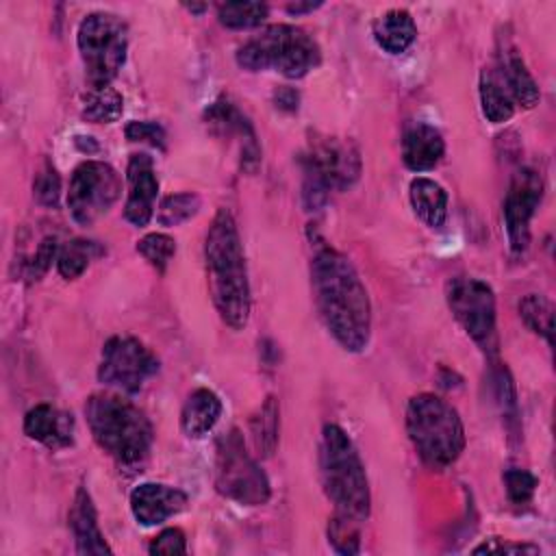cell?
<instances>
[{
  "label": "cell",
  "mask_w": 556,
  "mask_h": 556,
  "mask_svg": "<svg viewBox=\"0 0 556 556\" xmlns=\"http://www.w3.org/2000/svg\"><path fill=\"white\" fill-rule=\"evenodd\" d=\"M311 278L330 334L348 352H363L371 334V302L350 258L321 241L313 252Z\"/></svg>",
  "instance_id": "cell-1"
},
{
  "label": "cell",
  "mask_w": 556,
  "mask_h": 556,
  "mask_svg": "<svg viewBox=\"0 0 556 556\" xmlns=\"http://www.w3.org/2000/svg\"><path fill=\"white\" fill-rule=\"evenodd\" d=\"M204 265L211 300L226 326L241 330L250 317V282L237 222L219 208L204 239Z\"/></svg>",
  "instance_id": "cell-2"
},
{
  "label": "cell",
  "mask_w": 556,
  "mask_h": 556,
  "mask_svg": "<svg viewBox=\"0 0 556 556\" xmlns=\"http://www.w3.org/2000/svg\"><path fill=\"white\" fill-rule=\"evenodd\" d=\"M85 417L96 443L122 467H141L152 450L150 419L130 400L115 393H93L85 402Z\"/></svg>",
  "instance_id": "cell-3"
},
{
  "label": "cell",
  "mask_w": 556,
  "mask_h": 556,
  "mask_svg": "<svg viewBox=\"0 0 556 556\" xmlns=\"http://www.w3.org/2000/svg\"><path fill=\"white\" fill-rule=\"evenodd\" d=\"M319 473L321 484L334 513L365 521L371 508V493L365 465L348 437L337 424H326L319 445Z\"/></svg>",
  "instance_id": "cell-4"
},
{
  "label": "cell",
  "mask_w": 556,
  "mask_h": 556,
  "mask_svg": "<svg viewBox=\"0 0 556 556\" xmlns=\"http://www.w3.org/2000/svg\"><path fill=\"white\" fill-rule=\"evenodd\" d=\"M406 430L419 458L445 469L465 450V428L456 408L434 393H417L406 406Z\"/></svg>",
  "instance_id": "cell-5"
},
{
  "label": "cell",
  "mask_w": 556,
  "mask_h": 556,
  "mask_svg": "<svg viewBox=\"0 0 556 556\" xmlns=\"http://www.w3.org/2000/svg\"><path fill=\"white\" fill-rule=\"evenodd\" d=\"M306 211L321 208L332 191L352 187L361 176V152L352 139L313 132L300 156Z\"/></svg>",
  "instance_id": "cell-6"
},
{
  "label": "cell",
  "mask_w": 556,
  "mask_h": 556,
  "mask_svg": "<svg viewBox=\"0 0 556 556\" xmlns=\"http://www.w3.org/2000/svg\"><path fill=\"white\" fill-rule=\"evenodd\" d=\"M317 41L300 26L274 24L237 50V63L250 72L274 70L287 78H302L319 65Z\"/></svg>",
  "instance_id": "cell-7"
},
{
  "label": "cell",
  "mask_w": 556,
  "mask_h": 556,
  "mask_svg": "<svg viewBox=\"0 0 556 556\" xmlns=\"http://www.w3.org/2000/svg\"><path fill=\"white\" fill-rule=\"evenodd\" d=\"M78 50L85 65L89 87H106L126 61L128 28L104 11L89 13L78 26Z\"/></svg>",
  "instance_id": "cell-8"
},
{
  "label": "cell",
  "mask_w": 556,
  "mask_h": 556,
  "mask_svg": "<svg viewBox=\"0 0 556 556\" xmlns=\"http://www.w3.org/2000/svg\"><path fill=\"white\" fill-rule=\"evenodd\" d=\"M215 489L243 506H263L271 495L265 471L245 450V441L237 428L217 439Z\"/></svg>",
  "instance_id": "cell-9"
},
{
  "label": "cell",
  "mask_w": 556,
  "mask_h": 556,
  "mask_svg": "<svg viewBox=\"0 0 556 556\" xmlns=\"http://www.w3.org/2000/svg\"><path fill=\"white\" fill-rule=\"evenodd\" d=\"M445 300L465 332L489 354L497 350L493 289L471 276H456L445 285Z\"/></svg>",
  "instance_id": "cell-10"
},
{
  "label": "cell",
  "mask_w": 556,
  "mask_h": 556,
  "mask_svg": "<svg viewBox=\"0 0 556 556\" xmlns=\"http://www.w3.org/2000/svg\"><path fill=\"white\" fill-rule=\"evenodd\" d=\"M122 191V178L115 167L104 161L80 163L70 180L67 206L72 217L89 226L117 202Z\"/></svg>",
  "instance_id": "cell-11"
},
{
  "label": "cell",
  "mask_w": 556,
  "mask_h": 556,
  "mask_svg": "<svg viewBox=\"0 0 556 556\" xmlns=\"http://www.w3.org/2000/svg\"><path fill=\"white\" fill-rule=\"evenodd\" d=\"M156 371V356L135 337L115 334L102 348L98 380L106 387H115L124 393H137Z\"/></svg>",
  "instance_id": "cell-12"
},
{
  "label": "cell",
  "mask_w": 556,
  "mask_h": 556,
  "mask_svg": "<svg viewBox=\"0 0 556 556\" xmlns=\"http://www.w3.org/2000/svg\"><path fill=\"white\" fill-rule=\"evenodd\" d=\"M543 198V178L532 167L513 174L504 198V224L513 252H523L530 243V219Z\"/></svg>",
  "instance_id": "cell-13"
},
{
  "label": "cell",
  "mask_w": 556,
  "mask_h": 556,
  "mask_svg": "<svg viewBox=\"0 0 556 556\" xmlns=\"http://www.w3.org/2000/svg\"><path fill=\"white\" fill-rule=\"evenodd\" d=\"M206 126L217 135L232 139L239 146V161L241 169L248 174H254L261 165V148L256 141V132L250 124V119L226 98L215 100L204 111Z\"/></svg>",
  "instance_id": "cell-14"
},
{
  "label": "cell",
  "mask_w": 556,
  "mask_h": 556,
  "mask_svg": "<svg viewBox=\"0 0 556 556\" xmlns=\"http://www.w3.org/2000/svg\"><path fill=\"white\" fill-rule=\"evenodd\" d=\"M126 182H128V198L124 204V217L132 226L141 228L154 215V200L159 191L154 163L148 154L137 152L130 156L126 167Z\"/></svg>",
  "instance_id": "cell-15"
},
{
  "label": "cell",
  "mask_w": 556,
  "mask_h": 556,
  "mask_svg": "<svg viewBox=\"0 0 556 556\" xmlns=\"http://www.w3.org/2000/svg\"><path fill=\"white\" fill-rule=\"evenodd\" d=\"M187 506V493L159 482H143L130 493L132 517L141 526H159Z\"/></svg>",
  "instance_id": "cell-16"
},
{
  "label": "cell",
  "mask_w": 556,
  "mask_h": 556,
  "mask_svg": "<svg viewBox=\"0 0 556 556\" xmlns=\"http://www.w3.org/2000/svg\"><path fill=\"white\" fill-rule=\"evenodd\" d=\"M24 432L50 450H61L74 441V417L50 404H37L24 417Z\"/></svg>",
  "instance_id": "cell-17"
},
{
  "label": "cell",
  "mask_w": 556,
  "mask_h": 556,
  "mask_svg": "<svg viewBox=\"0 0 556 556\" xmlns=\"http://www.w3.org/2000/svg\"><path fill=\"white\" fill-rule=\"evenodd\" d=\"M495 70H497L500 78L504 80L506 89L510 91V98L515 104H519L523 109H532L539 102V98H541L539 85L532 78L530 70L526 67L519 50L510 41H504L500 46Z\"/></svg>",
  "instance_id": "cell-18"
},
{
  "label": "cell",
  "mask_w": 556,
  "mask_h": 556,
  "mask_svg": "<svg viewBox=\"0 0 556 556\" xmlns=\"http://www.w3.org/2000/svg\"><path fill=\"white\" fill-rule=\"evenodd\" d=\"M445 154V141L441 132L424 122H415L402 137V161L413 172H428Z\"/></svg>",
  "instance_id": "cell-19"
},
{
  "label": "cell",
  "mask_w": 556,
  "mask_h": 556,
  "mask_svg": "<svg viewBox=\"0 0 556 556\" xmlns=\"http://www.w3.org/2000/svg\"><path fill=\"white\" fill-rule=\"evenodd\" d=\"M70 528L74 532L78 554H111L113 552L102 536V530L98 526L96 506L85 486H80L74 495V504L70 508Z\"/></svg>",
  "instance_id": "cell-20"
},
{
  "label": "cell",
  "mask_w": 556,
  "mask_h": 556,
  "mask_svg": "<svg viewBox=\"0 0 556 556\" xmlns=\"http://www.w3.org/2000/svg\"><path fill=\"white\" fill-rule=\"evenodd\" d=\"M222 417V400L211 389H195L182 404L180 428L189 439H202Z\"/></svg>",
  "instance_id": "cell-21"
},
{
  "label": "cell",
  "mask_w": 556,
  "mask_h": 556,
  "mask_svg": "<svg viewBox=\"0 0 556 556\" xmlns=\"http://www.w3.org/2000/svg\"><path fill=\"white\" fill-rule=\"evenodd\" d=\"M415 215L430 228H441L447 217V191L432 178L417 176L408 187Z\"/></svg>",
  "instance_id": "cell-22"
},
{
  "label": "cell",
  "mask_w": 556,
  "mask_h": 556,
  "mask_svg": "<svg viewBox=\"0 0 556 556\" xmlns=\"http://www.w3.org/2000/svg\"><path fill=\"white\" fill-rule=\"evenodd\" d=\"M417 37L415 20L404 9H389L374 22V39L389 54H402Z\"/></svg>",
  "instance_id": "cell-23"
},
{
  "label": "cell",
  "mask_w": 556,
  "mask_h": 556,
  "mask_svg": "<svg viewBox=\"0 0 556 556\" xmlns=\"http://www.w3.org/2000/svg\"><path fill=\"white\" fill-rule=\"evenodd\" d=\"M480 104L482 113L491 124L508 122L515 113V102L495 67L482 70L480 74Z\"/></svg>",
  "instance_id": "cell-24"
},
{
  "label": "cell",
  "mask_w": 556,
  "mask_h": 556,
  "mask_svg": "<svg viewBox=\"0 0 556 556\" xmlns=\"http://www.w3.org/2000/svg\"><path fill=\"white\" fill-rule=\"evenodd\" d=\"M278 428H280V406L274 395H267L250 419V434L261 456L267 458L276 452Z\"/></svg>",
  "instance_id": "cell-25"
},
{
  "label": "cell",
  "mask_w": 556,
  "mask_h": 556,
  "mask_svg": "<svg viewBox=\"0 0 556 556\" xmlns=\"http://www.w3.org/2000/svg\"><path fill=\"white\" fill-rule=\"evenodd\" d=\"M124 111V98L111 85L106 87H89L83 102V119L91 124H111L117 122Z\"/></svg>",
  "instance_id": "cell-26"
},
{
  "label": "cell",
  "mask_w": 556,
  "mask_h": 556,
  "mask_svg": "<svg viewBox=\"0 0 556 556\" xmlns=\"http://www.w3.org/2000/svg\"><path fill=\"white\" fill-rule=\"evenodd\" d=\"M104 250L96 243V241H87V239H72L65 241L59 248V256H56V269L65 280H74L78 278L89 263L100 256Z\"/></svg>",
  "instance_id": "cell-27"
},
{
  "label": "cell",
  "mask_w": 556,
  "mask_h": 556,
  "mask_svg": "<svg viewBox=\"0 0 556 556\" xmlns=\"http://www.w3.org/2000/svg\"><path fill=\"white\" fill-rule=\"evenodd\" d=\"M269 9L265 2H245V0H235V2H224L217 7V17L219 24L226 28H254L261 26L267 17Z\"/></svg>",
  "instance_id": "cell-28"
},
{
  "label": "cell",
  "mask_w": 556,
  "mask_h": 556,
  "mask_svg": "<svg viewBox=\"0 0 556 556\" xmlns=\"http://www.w3.org/2000/svg\"><path fill=\"white\" fill-rule=\"evenodd\" d=\"M200 211V195L193 191H180L165 195L159 204L156 219L161 226H178L191 219Z\"/></svg>",
  "instance_id": "cell-29"
},
{
  "label": "cell",
  "mask_w": 556,
  "mask_h": 556,
  "mask_svg": "<svg viewBox=\"0 0 556 556\" xmlns=\"http://www.w3.org/2000/svg\"><path fill=\"white\" fill-rule=\"evenodd\" d=\"M519 317L523 319V324L545 337V341L552 345V317H554V308L552 304L539 295V293H528L521 302H519Z\"/></svg>",
  "instance_id": "cell-30"
},
{
  "label": "cell",
  "mask_w": 556,
  "mask_h": 556,
  "mask_svg": "<svg viewBox=\"0 0 556 556\" xmlns=\"http://www.w3.org/2000/svg\"><path fill=\"white\" fill-rule=\"evenodd\" d=\"M328 541L339 554H358L361 552V521L334 513L328 521Z\"/></svg>",
  "instance_id": "cell-31"
},
{
  "label": "cell",
  "mask_w": 556,
  "mask_h": 556,
  "mask_svg": "<svg viewBox=\"0 0 556 556\" xmlns=\"http://www.w3.org/2000/svg\"><path fill=\"white\" fill-rule=\"evenodd\" d=\"M137 252L163 274L176 254V241L165 232H150L137 241Z\"/></svg>",
  "instance_id": "cell-32"
},
{
  "label": "cell",
  "mask_w": 556,
  "mask_h": 556,
  "mask_svg": "<svg viewBox=\"0 0 556 556\" xmlns=\"http://www.w3.org/2000/svg\"><path fill=\"white\" fill-rule=\"evenodd\" d=\"M59 241L56 237H46L37 250L22 263V269H20V276L26 280V282H35L39 280L52 265V261H56L59 256Z\"/></svg>",
  "instance_id": "cell-33"
},
{
  "label": "cell",
  "mask_w": 556,
  "mask_h": 556,
  "mask_svg": "<svg viewBox=\"0 0 556 556\" xmlns=\"http://www.w3.org/2000/svg\"><path fill=\"white\" fill-rule=\"evenodd\" d=\"M536 476H532L526 469H506L504 471V486H506V495L515 506L528 504L536 491Z\"/></svg>",
  "instance_id": "cell-34"
},
{
  "label": "cell",
  "mask_w": 556,
  "mask_h": 556,
  "mask_svg": "<svg viewBox=\"0 0 556 556\" xmlns=\"http://www.w3.org/2000/svg\"><path fill=\"white\" fill-rule=\"evenodd\" d=\"M33 191H35V198L39 204L56 206L59 193H61V178L50 163H46L43 169L37 174V178L33 182Z\"/></svg>",
  "instance_id": "cell-35"
},
{
  "label": "cell",
  "mask_w": 556,
  "mask_h": 556,
  "mask_svg": "<svg viewBox=\"0 0 556 556\" xmlns=\"http://www.w3.org/2000/svg\"><path fill=\"white\" fill-rule=\"evenodd\" d=\"M124 132H126V139L128 141H139V143H150V146H154V148H159V150H165V139H167V135H165V128L161 126V124H156V122H128L126 124V128H124Z\"/></svg>",
  "instance_id": "cell-36"
},
{
  "label": "cell",
  "mask_w": 556,
  "mask_h": 556,
  "mask_svg": "<svg viewBox=\"0 0 556 556\" xmlns=\"http://www.w3.org/2000/svg\"><path fill=\"white\" fill-rule=\"evenodd\" d=\"M150 554H185L187 552V539L180 528H165L161 534H156L148 547Z\"/></svg>",
  "instance_id": "cell-37"
},
{
  "label": "cell",
  "mask_w": 556,
  "mask_h": 556,
  "mask_svg": "<svg viewBox=\"0 0 556 556\" xmlns=\"http://www.w3.org/2000/svg\"><path fill=\"white\" fill-rule=\"evenodd\" d=\"M541 549L532 543H513L500 536H493L473 547V554H539Z\"/></svg>",
  "instance_id": "cell-38"
},
{
  "label": "cell",
  "mask_w": 556,
  "mask_h": 556,
  "mask_svg": "<svg viewBox=\"0 0 556 556\" xmlns=\"http://www.w3.org/2000/svg\"><path fill=\"white\" fill-rule=\"evenodd\" d=\"M274 100H276L278 109H287V111H295L298 109V93L293 89H289V87H280L274 93Z\"/></svg>",
  "instance_id": "cell-39"
},
{
  "label": "cell",
  "mask_w": 556,
  "mask_h": 556,
  "mask_svg": "<svg viewBox=\"0 0 556 556\" xmlns=\"http://www.w3.org/2000/svg\"><path fill=\"white\" fill-rule=\"evenodd\" d=\"M317 7H321V2H295V4H289L287 11L298 15V13H304V11H313V9H317Z\"/></svg>",
  "instance_id": "cell-40"
},
{
  "label": "cell",
  "mask_w": 556,
  "mask_h": 556,
  "mask_svg": "<svg viewBox=\"0 0 556 556\" xmlns=\"http://www.w3.org/2000/svg\"><path fill=\"white\" fill-rule=\"evenodd\" d=\"M189 11H193V13H200V11H204V4H185Z\"/></svg>",
  "instance_id": "cell-41"
}]
</instances>
